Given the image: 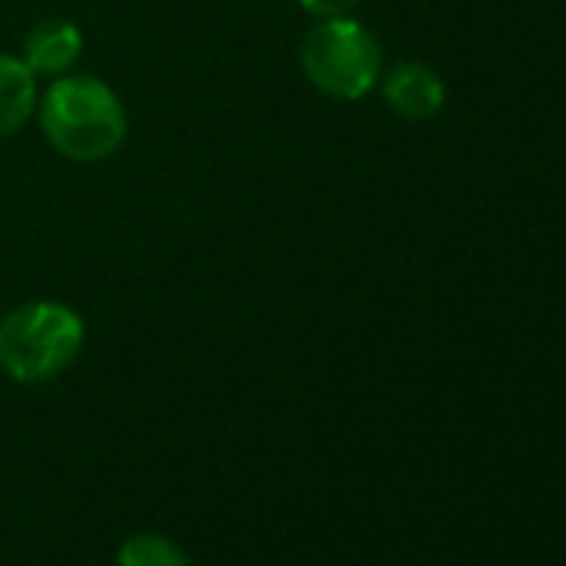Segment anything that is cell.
I'll return each instance as SVG.
<instances>
[{"label":"cell","mask_w":566,"mask_h":566,"mask_svg":"<svg viewBox=\"0 0 566 566\" xmlns=\"http://www.w3.org/2000/svg\"><path fill=\"white\" fill-rule=\"evenodd\" d=\"M44 137L57 154L77 164L107 160L127 134L120 97L94 74L54 77L41 104Z\"/></svg>","instance_id":"obj_1"},{"label":"cell","mask_w":566,"mask_h":566,"mask_svg":"<svg viewBox=\"0 0 566 566\" xmlns=\"http://www.w3.org/2000/svg\"><path fill=\"white\" fill-rule=\"evenodd\" d=\"M84 350V321L57 301L24 304L0 324V367L21 384L61 377Z\"/></svg>","instance_id":"obj_2"},{"label":"cell","mask_w":566,"mask_h":566,"mask_svg":"<svg viewBox=\"0 0 566 566\" xmlns=\"http://www.w3.org/2000/svg\"><path fill=\"white\" fill-rule=\"evenodd\" d=\"M301 64L317 91L337 101H360L377 87L384 71V54L377 38L347 14V18H324L304 38Z\"/></svg>","instance_id":"obj_3"},{"label":"cell","mask_w":566,"mask_h":566,"mask_svg":"<svg viewBox=\"0 0 566 566\" xmlns=\"http://www.w3.org/2000/svg\"><path fill=\"white\" fill-rule=\"evenodd\" d=\"M384 101L403 120H430L443 111L447 87L433 67L420 61H403L384 77Z\"/></svg>","instance_id":"obj_4"},{"label":"cell","mask_w":566,"mask_h":566,"mask_svg":"<svg viewBox=\"0 0 566 566\" xmlns=\"http://www.w3.org/2000/svg\"><path fill=\"white\" fill-rule=\"evenodd\" d=\"M84 51V34L74 21L67 18H51L41 21L28 41H24V64L34 71V77H64Z\"/></svg>","instance_id":"obj_5"},{"label":"cell","mask_w":566,"mask_h":566,"mask_svg":"<svg viewBox=\"0 0 566 566\" xmlns=\"http://www.w3.org/2000/svg\"><path fill=\"white\" fill-rule=\"evenodd\" d=\"M38 104V77L24 57L0 54V137L18 134Z\"/></svg>","instance_id":"obj_6"},{"label":"cell","mask_w":566,"mask_h":566,"mask_svg":"<svg viewBox=\"0 0 566 566\" xmlns=\"http://www.w3.org/2000/svg\"><path fill=\"white\" fill-rule=\"evenodd\" d=\"M117 566H190L184 549L160 533H134L117 549Z\"/></svg>","instance_id":"obj_7"},{"label":"cell","mask_w":566,"mask_h":566,"mask_svg":"<svg viewBox=\"0 0 566 566\" xmlns=\"http://www.w3.org/2000/svg\"><path fill=\"white\" fill-rule=\"evenodd\" d=\"M304 11L317 14V18H347L357 4L364 0H301Z\"/></svg>","instance_id":"obj_8"}]
</instances>
